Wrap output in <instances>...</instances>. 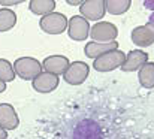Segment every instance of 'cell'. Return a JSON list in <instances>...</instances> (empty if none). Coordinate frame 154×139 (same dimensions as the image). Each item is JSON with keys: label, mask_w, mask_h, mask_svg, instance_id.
Masks as SVG:
<instances>
[{"label": "cell", "mask_w": 154, "mask_h": 139, "mask_svg": "<svg viewBox=\"0 0 154 139\" xmlns=\"http://www.w3.org/2000/svg\"><path fill=\"white\" fill-rule=\"evenodd\" d=\"M42 63L33 57H20L14 61V70L23 81H33L42 73Z\"/></svg>", "instance_id": "cell-1"}, {"label": "cell", "mask_w": 154, "mask_h": 139, "mask_svg": "<svg viewBox=\"0 0 154 139\" xmlns=\"http://www.w3.org/2000/svg\"><path fill=\"white\" fill-rule=\"evenodd\" d=\"M124 61H126V54L121 49H115L96 58L93 63V67L97 72H111L117 67H121Z\"/></svg>", "instance_id": "cell-2"}, {"label": "cell", "mask_w": 154, "mask_h": 139, "mask_svg": "<svg viewBox=\"0 0 154 139\" xmlns=\"http://www.w3.org/2000/svg\"><path fill=\"white\" fill-rule=\"evenodd\" d=\"M67 24L69 20L60 12L48 14L39 21V27L48 35H61L64 30H67Z\"/></svg>", "instance_id": "cell-3"}, {"label": "cell", "mask_w": 154, "mask_h": 139, "mask_svg": "<svg viewBox=\"0 0 154 139\" xmlns=\"http://www.w3.org/2000/svg\"><path fill=\"white\" fill-rule=\"evenodd\" d=\"M90 36L93 39V42H99V44H109L114 42L118 36V30L112 23L108 21H99L96 23L91 30H90Z\"/></svg>", "instance_id": "cell-4"}, {"label": "cell", "mask_w": 154, "mask_h": 139, "mask_svg": "<svg viewBox=\"0 0 154 139\" xmlns=\"http://www.w3.org/2000/svg\"><path fill=\"white\" fill-rule=\"evenodd\" d=\"M90 73V67L84 61H72L66 72L63 73V78L70 85H81Z\"/></svg>", "instance_id": "cell-5"}, {"label": "cell", "mask_w": 154, "mask_h": 139, "mask_svg": "<svg viewBox=\"0 0 154 139\" xmlns=\"http://www.w3.org/2000/svg\"><path fill=\"white\" fill-rule=\"evenodd\" d=\"M90 24L88 21L81 17V15H73L70 20H69V24H67V33H69V38L72 41H85L90 35Z\"/></svg>", "instance_id": "cell-6"}, {"label": "cell", "mask_w": 154, "mask_h": 139, "mask_svg": "<svg viewBox=\"0 0 154 139\" xmlns=\"http://www.w3.org/2000/svg\"><path fill=\"white\" fill-rule=\"evenodd\" d=\"M81 17H84L87 21H99L106 14L105 0H85L79 6Z\"/></svg>", "instance_id": "cell-7"}, {"label": "cell", "mask_w": 154, "mask_h": 139, "mask_svg": "<svg viewBox=\"0 0 154 139\" xmlns=\"http://www.w3.org/2000/svg\"><path fill=\"white\" fill-rule=\"evenodd\" d=\"M132 42L136 46H150L154 44V24L148 23L145 26H138L132 30Z\"/></svg>", "instance_id": "cell-8"}, {"label": "cell", "mask_w": 154, "mask_h": 139, "mask_svg": "<svg viewBox=\"0 0 154 139\" xmlns=\"http://www.w3.org/2000/svg\"><path fill=\"white\" fill-rule=\"evenodd\" d=\"M58 84H60V78L48 72H42L39 76H36L32 81L33 90L38 93H51L58 87Z\"/></svg>", "instance_id": "cell-9"}, {"label": "cell", "mask_w": 154, "mask_h": 139, "mask_svg": "<svg viewBox=\"0 0 154 139\" xmlns=\"http://www.w3.org/2000/svg\"><path fill=\"white\" fill-rule=\"evenodd\" d=\"M20 124L17 111L9 103H0V127L8 130H15Z\"/></svg>", "instance_id": "cell-10"}, {"label": "cell", "mask_w": 154, "mask_h": 139, "mask_svg": "<svg viewBox=\"0 0 154 139\" xmlns=\"http://www.w3.org/2000/svg\"><path fill=\"white\" fill-rule=\"evenodd\" d=\"M145 63H148V54L141 49H132L126 55V61L121 66V70L123 72H135V70H139Z\"/></svg>", "instance_id": "cell-11"}, {"label": "cell", "mask_w": 154, "mask_h": 139, "mask_svg": "<svg viewBox=\"0 0 154 139\" xmlns=\"http://www.w3.org/2000/svg\"><path fill=\"white\" fill-rule=\"evenodd\" d=\"M69 60L64 55H48L44 61H42V67L45 69V72L52 73L55 76L63 75L66 72V69L69 67Z\"/></svg>", "instance_id": "cell-12"}, {"label": "cell", "mask_w": 154, "mask_h": 139, "mask_svg": "<svg viewBox=\"0 0 154 139\" xmlns=\"http://www.w3.org/2000/svg\"><path fill=\"white\" fill-rule=\"evenodd\" d=\"M115 49H118V42L117 41H114V42H109V44H99V42H88L87 45H85V55L88 57V58H93V60H96V58H99V57H102L105 54H108V52H111V51H115Z\"/></svg>", "instance_id": "cell-13"}, {"label": "cell", "mask_w": 154, "mask_h": 139, "mask_svg": "<svg viewBox=\"0 0 154 139\" xmlns=\"http://www.w3.org/2000/svg\"><path fill=\"white\" fill-rule=\"evenodd\" d=\"M29 9L35 15H48L52 14L55 9V2L54 0H30L29 2Z\"/></svg>", "instance_id": "cell-14"}, {"label": "cell", "mask_w": 154, "mask_h": 139, "mask_svg": "<svg viewBox=\"0 0 154 139\" xmlns=\"http://www.w3.org/2000/svg\"><path fill=\"white\" fill-rule=\"evenodd\" d=\"M139 78V84L144 88H154V63L148 61L145 63L138 73Z\"/></svg>", "instance_id": "cell-15"}, {"label": "cell", "mask_w": 154, "mask_h": 139, "mask_svg": "<svg viewBox=\"0 0 154 139\" xmlns=\"http://www.w3.org/2000/svg\"><path fill=\"white\" fill-rule=\"evenodd\" d=\"M17 24V14L8 8L0 9V32H8Z\"/></svg>", "instance_id": "cell-16"}, {"label": "cell", "mask_w": 154, "mask_h": 139, "mask_svg": "<svg viewBox=\"0 0 154 139\" xmlns=\"http://www.w3.org/2000/svg\"><path fill=\"white\" fill-rule=\"evenodd\" d=\"M132 2L130 0H105V8L112 15H121L129 11Z\"/></svg>", "instance_id": "cell-17"}, {"label": "cell", "mask_w": 154, "mask_h": 139, "mask_svg": "<svg viewBox=\"0 0 154 139\" xmlns=\"http://www.w3.org/2000/svg\"><path fill=\"white\" fill-rule=\"evenodd\" d=\"M15 78L17 75L14 70V64L6 58H0V79L3 82H12Z\"/></svg>", "instance_id": "cell-18"}, {"label": "cell", "mask_w": 154, "mask_h": 139, "mask_svg": "<svg viewBox=\"0 0 154 139\" xmlns=\"http://www.w3.org/2000/svg\"><path fill=\"white\" fill-rule=\"evenodd\" d=\"M21 3V0H0V5H3V6H14V5H20Z\"/></svg>", "instance_id": "cell-19"}, {"label": "cell", "mask_w": 154, "mask_h": 139, "mask_svg": "<svg viewBox=\"0 0 154 139\" xmlns=\"http://www.w3.org/2000/svg\"><path fill=\"white\" fill-rule=\"evenodd\" d=\"M0 139H8V132L0 127Z\"/></svg>", "instance_id": "cell-20"}, {"label": "cell", "mask_w": 154, "mask_h": 139, "mask_svg": "<svg viewBox=\"0 0 154 139\" xmlns=\"http://www.w3.org/2000/svg\"><path fill=\"white\" fill-rule=\"evenodd\" d=\"M6 90V82H3L2 79H0V93H3Z\"/></svg>", "instance_id": "cell-21"}, {"label": "cell", "mask_w": 154, "mask_h": 139, "mask_svg": "<svg viewBox=\"0 0 154 139\" xmlns=\"http://www.w3.org/2000/svg\"><path fill=\"white\" fill-rule=\"evenodd\" d=\"M67 3L72 5V6H75V5H82V2H72V0H67Z\"/></svg>", "instance_id": "cell-22"}, {"label": "cell", "mask_w": 154, "mask_h": 139, "mask_svg": "<svg viewBox=\"0 0 154 139\" xmlns=\"http://www.w3.org/2000/svg\"><path fill=\"white\" fill-rule=\"evenodd\" d=\"M150 23H153V24H154V14L150 17Z\"/></svg>", "instance_id": "cell-23"}]
</instances>
